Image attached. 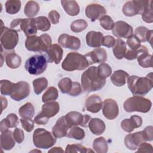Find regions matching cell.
<instances>
[{"instance_id":"obj_1","label":"cell","mask_w":153,"mask_h":153,"mask_svg":"<svg viewBox=\"0 0 153 153\" xmlns=\"http://www.w3.org/2000/svg\"><path fill=\"white\" fill-rule=\"evenodd\" d=\"M81 86L85 92H91L102 89L106 84V79L99 76L97 67L91 66L84 71L81 78Z\"/></svg>"},{"instance_id":"obj_2","label":"cell","mask_w":153,"mask_h":153,"mask_svg":"<svg viewBox=\"0 0 153 153\" xmlns=\"http://www.w3.org/2000/svg\"><path fill=\"white\" fill-rule=\"evenodd\" d=\"M127 85L133 95L140 96L145 95L152 88V74L149 73L145 77L136 75L129 76L127 79Z\"/></svg>"},{"instance_id":"obj_3","label":"cell","mask_w":153,"mask_h":153,"mask_svg":"<svg viewBox=\"0 0 153 153\" xmlns=\"http://www.w3.org/2000/svg\"><path fill=\"white\" fill-rule=\"evenodd\" d=\"M89 63L84 56L76 52L68 53L62 63V68L66 71H82L89 66Z\"/></svg>"},{"instance_id":"obj_4","label":"cell","mask_w":153,"mask_h":153,"mask_svg":"<svg viewBox=\"0 0 153 153\" xmlns=\"http://www.w3.org/2000/svg\"><path fill=\"white\" fill-rule=\"evenodd\" d=\"M50 36L43 33L39 36L33 35L27 37L25 41V47L28 51L43 52L46 51L52 45Z\"/></svg>"},{"instance_id":"obj_5","label":"cell","mask_w":153,"mask_h":153,"mask_svg":"<svg viewBox=\"0 0 153 153\" xmlns=\"http://www.w3.org/2000/svg\"><path fill=\"white\" fill-rule=\"evenodd\" d=\"M152 106L151 101L140 96H134L128 98L124 103L123 107L127 112H140L146 113L149 112Z\"/></svg>"},{"instance_id":"obj_6","label":"cell","mask_w":153,"mask_h":153,"mask_svg":"<svg viewBox=\"0 0 153 153\" xmlns=\"http://www.w3.org/2000/svg\"><path fill=\"white\" fill-rule=\"evenodd\" d=\"M34 145L39 149H48L56 142V137L51 132L42 128H36L33 133Z\"/></svg>"},{"instance_id":"obj_7","label":"cell","mask_w":153,"mask_h":153,"mask_svg":"<svg viewBox=\"0 0 153 153\" xmlns=\"http://www.w3.org/2000/svg\"><path fill=\"white\" fill-rule=\"evenodd\" d=\"M47 63L45 55L36 54L27 59L25 68L30 74L38 75L45 71L47 67Z\"/></svg>"},{"instance_id":"obj_8","label":"cell","mask_w":153,"mask_h":153,"mask_svg":"<svg viewBox=\"0 0 153 153\" xmlns=\"http://www.w3.org/2000/svg\"><path fill=\"white\" fill-rule=\"evenodd\" d=\"M152 1H129L123 5L122 11L123 14L127 17L142 14L145 10L152 8Z\"/></svg>"},{"instance_id":"obj_9","label":"cell","mask_w":153,"mask_h":153,"mask_svg":"<svg viewBox=\"0 0 153 153\" xmlns=\"http://www.w3.org/2000/svg\"><path fill=\"white\" fill-rule=\"evenodd\" d=\"M1 48L6 50H13L19 42V35L15 29L7 27H1Z\"/></svg>"},{"instance_id":"obj_10","label":"cell","mask_w":153,"mask_h":153,"mask_svg":"<svg viewBox=\"0 0 153 153\" xmlns=\"http://www.w3.org/2000/svg\"><path fill=\"white\" fill-rule=\"evenodd\" d=\"M65 118L71 127L79 125L82 127H87L91 118L88 114L82 115L76 111H71L66 114Z\"/></svg>"},{"instance_id":"obj_11","label":"cell","mask_w":153,"mask_h":153,"mask_svg":"<svg viewBox=\"0 0 153 153\" xmlns=\"http://www.w3.org/2000/svg\"><path fill=\"white\" fill-rule=\"evenodd\" d=\"M29 93V84L26 81H21L14 83L12 92L10 96L12 99L16 101H20L27 97Z\"/></svg>"},{"instance_id":"obj_12","label":"cell","mask_w":153,"mask_h":153,"mask_svg":"<svg viewBox=\"0 0 153 153\" xmlns=\"http://www.w3.org/2000/svg\"><path fill=\"white\" fill-rule=\"evenodd\" d=\"M112 30L113 35L118 38H128L133 33L132 27L127 23L122 20L117 21L114 23Z\"/></svg>"},{"instance_id":"obj_13","label":"cell","mask_w":153,"mask_h":153,"mask_svg":"<svg viewBox=\"0 0 153 153\" xmlns=\"http://www.w3.org/2000/svg\"><path fill=\"white\" fill-rule=\"evenodd\" d=\"M102 112L104 117L110 120L117 118L119 109L117 102L112 99H106L103 102Z\"/></svg>"},{"instance_id":"obj_14","label":"cell","mask_w":153,"mask_h":153,"mask_svg":"<svg viewBox=\"0 0 153 153\" xmlns=\"http://www.w3.org/2000/svg\"><path fill=\"white\" fill-rule=\"evenodd\" d=\"M85 16L94 22L96 20H100L106 14V10L104 7L97 4H91L88 5L85 10Z\"/></svg>"},{"instance_id":"obj_15","label":"cell","mask_w":153,"mask_h":153,"mask_svg":"<svg viewBox=\"0 0 153 153\" xmlns=\"http://www.w3.org/2000/svg\"><path fill=\"white\" fill-rule=\"evenodd\" d=\"M144 142H146V140L143 131L128 134L126 136L124 139L126 146L132 151L137 149L139 145Z\"/></svg>"},{"instance_id":"obj_16","label":"cell","mask_w":153,"mask_h":153,"mask_svg":"<svg viewBox=\"0 0 153 153\" xmlns=\"http://www.w3.org/2000/svg\"><path fill=\"white\" fill-rule=\"evenodd\" d=\"M58 42L63 48L71 50H78L81 46V41L78 38L66 33H63L59 36Z\"/></svg>"},{"instance_id":"obj_17","label":"cell","mask_w":153,"mask_h":153,"mask_svg":"<svg viewBox=\"0 0 153 153\" xmlns=\"http://www.w3.org/2000/svg\"><path fill=\"white\" fill-rule=\"evenodd\" d=\"M84 57L87 60L89 65L94 63H103L107 59L106 51L103 48H96L92 51H90L85 55Z\"/></svg>"},{"instance_id":"obj_18","label":"cell","mask_w":153,"mask_h":153,"mask_svg":"<svg viewBox=\"0 0 153 153\" xmlns=\"http://www.w3.org/2000/svg\"><path fill=\"white\" fill-rule=\"evenodd\" d=\"M71 127L67 123L65 115L60 117L52 128V133L56 138L66 136L69 130Z\"/></svg>"},{"instance_id":"obj_19","label":"cell","mask_w":153,"mask_h":153,"mask_svg":"<svg viewBox=\"0 0 153 153\" xmlns=\"http://www.w3.org/2000/svg\"><path fill=\"white\" fill-rule=\"evenodd\" d=\"M46 58L48 63L54 62L59 64L63 57V50L62 48L57 44H54L45 51Z\"/></svg>"},{"instance_id":"obj_20","label":"cell","mask_w":153,"mask_h":153,"mask_svg":"<svg viewBox=\"0 0 153 153\" xmlns=\"http://www.w3.org/2000/svg\"><path fill=\"white\" fill-rule=\"evenodd\" d=\"M142 122L141 117L134 115L131 116L130 118L123 120L121 123V127L126 132L130 133L135 128L140 127L142 124Z\"/></svg>"},{"instance_id":"obj_21","label":"cell","mask_w":153,"mask_h":153,"mask_svg":"<svg viewBox=\"0 0 153 153\" xmlns=\"http://www.w3.org/2000/svg\"><path fill=\"white\" fill-rule=\"evenodd\" d=\"M19 26L20 30H22L27 37L35 35L37 33L38 29L33 18L22 19Z\"/></svg>"},{"instance_id":"obj_22","label":"cell","mask_w":153,"mask_h":153,"mask_svg":"<svg viewBox=\"0 0 153 153\" xmlns=\"http://www.w3.org/2000/svg\"><path fill=\"white\" fill-rule=\"evenodd\" d=\"M103 102L101 98L96 94H93L87 97L85 102L86 109L91 113L98 112L102 108Z\"/></svg>"},{"instance_id":"obj_23","label":"cell","mask_w":153,"mask_h":153,"mask_svg":"<svg viewBox=\"0 0 153 153\" xmlns=\"http://www.w3.org/2000/svg\"><path fill=\"white\" fill-rule=\"evenodd\" d=\"M59 104L55 101L46 102L42 106V110L40 114L47 118L54 117L59 111Z\"/></svg>"},{"instance_id":"obj_24","label":"cell","mask_w":153,"mask_h":153,"mask_svg":"<svg viewBox=\"0 0 153 153\" xmlns=\"http://www.w3.org/2000/svg\"><path fill=\"white\" fill-rule=\"evenodd\" d=\"M103 37V35L100 32L90 31L86 35V43L90 47L99 48L102 45L101 42Z\"/></svg>"},{"instance_id":"obj_25","label":"cell","mask_w":153,"mask_h":153,"mask_svg":"<svg viewBox=\"0 0 153 153\" xmlns=\"http://www.w3.org/2000/svg\"><path fill=\"white\" fill-rule=\"evenodd\" d=\"M13 133L11 130H7L1 134V148L6 151L11 149L15 145V141Z\"/></svg>"},{"instance_id":"obj_26","label":"cell","mask_w":153,"mask_h":153,"mask_svg":"<svg viewBox=\"0 0 153 153\" xmlns=\"http://www.w3.org/2000/svg\"><path fill=\"white\" fill-rule=\"evenodd\" d=\"M88 126L90 131L95 135L102 134L106 129L105 123L102 120L97 118H91Z\"/></svg>"},{"instance_id":"obj_27","label":"cell","mask_w":153,"mask_h":153,"mask_svg":"<svg viewBox=\"0 0 153 153\" xmlns=\"http://www.w3.org/2000/svg\"><path fill=\"white\" fill-rule=\"evenodd\" d=\"M152 30H149L145 26H139L134 30V35L139 39L140 42L148 41L152 44Z\"/></svg>"},{"instance_id":"obj_28","label":"cell","mask_w":153,"mask_h":153,"mask_svg":"<svg viewBox=\"0 0 153 153\" xmlns=\"http://www.w3.org/2000/svg\"><path fill=\"white\" fill-rule=\"evenodd\" d=\"M61 4L67 14L71 16H75L79 13V5L75 1L62 0Z\"/></svg>"},{"instance_id":"obj_29","label":"cell","mask_w":153,"mask_h":153,"mask_svg":"<svg viewBox=\"0 0 153 153\" xmlns=\"http://www.w3.org/2000/svg\"><path fill=\"white\" fill-rule=\"evenodd\" d=\"M129 75L123 70H117L115 71L111 76V81L115 86L121 87L124 85Z\"/></svg>"},{"instance_id":"obj_30","label":"cell","mask_w":153,"mask_h":153,"mask_svg":"<svg viewBox=\"0 0 153 153\" xmlns=\"http://www.w3.org/2000/svg\"><path fill=\"white\" fill-rule=\"evenodd\" d=\"M112 47L113 54L117 59L124 58L126 53V44L123 39L117 38Z\"/></svg>"},{"instance_id":"obj_31","label":"cell","mask_w":153,"mask_h":153,"mask_svg":"<svg viewBox=\"0 0 153 153\" xmlns=\"http://www.w3.org/2000/svg\"><path fill=\"white\" fill-rule=\"evenodd\" d=\"M5 62L10 68L17 69L22 63V59L20 56L14 52H11L6 55Z\"/></svg>"},{"instance_id":"obj_32","label":"cell","mask_w":153,"mask_h":153,"mask_svg":"<svg viewBox=\"0 0 153 153\" xmlns=\"http://www.w3.org/2000/svg\"><path fill=\"white\" fill-rule=\"evenodd\" d=\"M39 11V5L35 1H29L24 8V13L29 18L35 16Z\"/></svg>"},{"instance_id":"obj_33","label":"cell","mask_w":153,"mask_h":153,"mask_svg":"<svg viewBox=\"0 0 153 153\" xmlns=\"http://www.w3.org/2000/svg\"><path fill=\"white\" fill-rule=\"evenodd\" d=\"M93 148L97 153H106L108 150V142L103 137H97L93 141Z\"/></svg>"},{"instance_id":"obj_34","label":"cell","mask_w":153,"mask_h":153,"mask_svg":"<svg viewBox=\"0 0 153 153\" xmlns=\"http://www.w3.org/2000/svg\"><path fill=\"white\" fill-rule=\"evenodd\" d=\"M19 114L22 118H32L35 114V108L31 103L27 102L19 108Z\"/></svg>"},{"instance_id":"obj_35","label":"cell","mask_w":153,"mask_h":153,"mask_svg":"<svg viewBox=\"0 0 153 153\" xmlns=\"http://www.w3.org/2000/svg\"><path fill=\"white\" fill-rule=\"evenodd\" d=\"M139 65L144 68L152 67V56L148 53V51H145L140 53L137 57Z\"/></svg>"},{"instance_id":"obj_36","label":"cell","mask_w":153,"mask_h":153,"mask_svg":"<svg viewBox=\"0 0 153 153\" xmlns=\"http://www.w3.org/2000/svg\"><path fill=\"white\" fill-rule=\"evenodd\" d=\"M5 11L10 14L17 13L21 8V2L18 0H8L5 2Z\"/></svg>"},{"instance_id":"obj_37","label":"cell","mask_w":153,"mask_h":153,"mask_svg":"<svg viewBox=\"0 0 153 153\" xmlns=\"http://www.w3.org/2000/svg\"><path fill=\"white\" fill-rule=\"evenodd\" d=\"M34 92L36 94H40L48 86V81L44 77L38 78L32 82Z\"/></svg>"},{"instance_id":"obj_38","label":"cell","mask_w":153,"mask_h":153,"mask_svg":"<svg viewBox=\"0 0 153 153\" xmlns=\"http://www.w3.org/2000/svg\"><path fill=\"white\" fill-rule=\"evenodd\" d=\"M59 96L57 89L54 87H50L42 96V102L46 103L56 100Z\"/></svg>"},{"instance_id":"obj_39","label":"cell","mask_w":153,"mask_h":153,"mask_svg":"<svg viewBox=\"0 0 153 153\" xmlns=\"http://www.w3.org/2000/svg\"><path fill=\"white\" fill-rule=\"evenodd\" d=\"M65 152L68 153H88L94 151L80 144H69L66 146Z\"/></svg>"},{"instance_id":"obj_40","label":"cell","mask_w":153,"mask_h":153,"mask_svg":"<svg viewBox=\"0 0 153 153\" xmlns=\"http://www.w3.org/2000/svg\"><path fill=\"white\" fill-rule=\"evenodd\" d=\"M66 136L76 140H82L85 137V132L81 128L77 126H74L70 128Z\"/></svg>"},{"instance_id":"obj_41","label":"cell","mask_w":153,"mask_h":153,"mask_svg":"<svg viewBox=\"0 0 153 153\" xmlns=\"http://www.w3.org/2000/svg\"><path fill=\"white\" fill-rule=\"evenodd\" d=\"M35 24L38 30L45 32L50 29L51 24L48 19L45 16H39L35 18Z\"/></svg>"},{"instance_id":"obj_42","label":"cell","mask_w":153,"mask_h":153,"mask_svg":"<svg viewBox=\"0 0 153 153\" xmlns=\"http://www.w3.org/2000/svg\"><path fill=\"white\" fill-rule=\"evenodd\" d=\"M88 26L87 22L83 19H78L71 24V30L75 33H79L85 30Z\"/></svg>"},{"instance_id":"obj_43","label":"cell","mask_w":153,"mask_h":153,"mask_svg":"<svg viewBox=\"0 0 153 153\" xmlns=\"http://www.w3.org/2000/svg\"><path fill=\"white\" fill-rule=\"evenodd\" d=\"M14 83L7 79H2L0 81V91L2 95H10Z\"/></svg>"},{"instance_id":"obj_44","label":"cell","mask_w":153,"mask_h":153,"mask_svg":"<svg viewBox=\"0 0 153 153\" xmlns=\"http://www.w3.org/2000/svg\"><path fill=\"white\" fill-rule=\"evenodd\" d=\"M97 73L100 78L106 79L112 74L111 67L106 63H102L97 66Z\"/></svg>"},{"instance_id":"obj_45","label":"cell","mask_w":153,"mask_h":153,"mask_svg":"<svg viewBox=\"0 0 153 153\" xmlns=\"http://www.w3.org/2000/svg\"><path fill=\"white\" fill-rule=\"evenodd\" d=\"M73 82L69 78H63L58 83L59 88L62 93H69L72 87Z\"/></svg>"},{"instance_id":"obj_46","label":"cell","mask_w":153,"mask_h":153,"mask_svg":"<svg viewBox=\"0 0 153 153\" xmlns=\"http://www.w3.org/2000/svg\"><path fill=\"white\" fill-rule=\"evenodd\" d=\"M145 51H148L147 48L144 46V45H141L138 49L135 50H128L124 56V58L126 59L127 60H134L135 59H137V57H138V56L143 52Z\"/></svg>"},{"instance_id":"obj_47","label":"cell","mask_w":153,"mask_h":153,"mask_svg":"<svg viewBox=\"0 0 153 153\" xmlns=\"http://www.w3.org/2000/svg\"><path fill=\"white\" fill-rule=\"evenodd\" d=\"M100 25V26L107 30H110L113 29L114 22L112 18L107 15H105L103 16L100 20H99Z\"/></svg>"},{"instance_id":"obj_48","label":"cell","mask_w":153,"mask_h":153,"mask_svg":"<svg viewBox=\"0 0 153 153\" xmlns=\"http://www.w3.org/2000/svg\"><path fill=\"white\" fill-rule=\"evenodd\" d=\"M140 42L139 39L135 35H131L127 39V44L133 50L138 49L141 46Z\"/></svg>"},{"instance_id":"obj_49","label":"cell","mask_w":153,"mask_h":153,"mask_svg":"<svg viewBox=\"0 0 153 153\" xmlns=\"http://www.w3.org/2000/svg\"><path fill=\"white\" fill-rule=\"evenodd\" d=\"M22 127L27 132H30L34 128V121L31 118H21Z\"/></svg>"},{"instance_id":"obj_50","label":"cell","mask_w":153,"mask_h":153,"mask_svg":"<svg viewBox=\"0 0 153 153\" xmlns=\"http://www.w3.org/2000/svg\"><path fill=\"white\" fill-rule=\"evenodd\" d=\"M9 128L16 127L19 124L18 117L15 114H10L5 118Z\"/></svg>"},{"instance_id":"obj_51","label":"cell","mask_w":153,"mask_h":153,"mask_svg":"<svg viewBox=\"0 0 153 153\" xmlns=\"http://www.w3.org/2000/svg\"><path fill=\"white\" fill-rule=\"evenodd\" d=\"M142 19L146 23H151L153 22V11L152 8L145 10L142 13Z\"/></svg>"},{"instance_id":"obj_52","label":"cell","mask_w":153,"mask_h":153,"mask_svg":"<svg viewBox=\"0 0 153 153\" xmlns=\"http://www.w3.org/2000/svg\"><path fill=\"white\" fill-rule=\"evenodd\" d=\"M81 85L79 82H73L72 87L71 91L69 92L68 94L71 96H78L81 93Z\"/></svg>"},{"instance_id":"obj_53","label":"cell","mask_w":153,"mask_h":153,"mask_svg":"<svg viewBox=\"0 0 153 153\" xmlns=\"http://www.w3.org/2000/svg\"><path fill=\"white\" fill-rule=\"evenodd\" d=\"M153 152L152 146L150 143H148L145 142L141 143L137 148L136 152Z\"/></svg>"},{"instance_id":"obj_54","label":"cell","mask_w":153,"mask_h":153,"mask_svg":"<svg viewBox=\"0 0 153 153\" xmlns=\"http://www.w3.org/2000/svg\"><path fill=\"white\" fill-rule=\"evenodd\" d=\"M13 136L16 142L18 143H21L25 139L23 131L19 128H16L13 131Z\"/></svg>"},{"instance_id":"obj_55","label":"cell","mask_w":153,"mask_h":153,"mask_svg":"<svg viewBox=\"0 0 153 153\" xmlns=\"http://www.w3.org/2000/svg\"><path fill=\"white\" fill-rule=\"evenodd\" d=\"M115 42V39L113 36L111 35H106L103 37L101 44L102 45L105 47L110 48L114 46Z\"/></svg>"},{"instance_id":"obj_56","label":"cell","mask_w":153,"mask_h":153,"mask_svg":"<svg viewBox=\"0 0 153 153\" xmlns=\"http://www.w3.org/2000/svg\"><path fill=\"white\" fill-rule=\"evenodd\" d=\"M60 17L59 13L56 10H51L48 13V19L53 25L57 24L59 22Z\"/></svg>"},{"instance_id":"obj_57","label":"cell","mask_w":153,"mask_h":153,"mask_svg":"<svg viewBox=\"0 0 153 153\" xmlns=\"http://www.w3.org/2000/svg\"><path fill=\"white\" fill-rule=\"evenodd\" d=\"M153 127L151 126H147L143 130L146 141H152L153 139Z\"/></svg>"},{"instance_id":"obj_58","label":"cell","mask_w":153,"mask_h":153,"mask_svg":"<svg viewBox=\"0 0 153 153\" xmlns=\"http://www.w3.org/2000/svg\"><path fill=\"white\" fill-rule=\"evenodd\" d=\"M48 118H46L39 113L35 117L34 122L38 125H45L48 123Z\"/></svg>"},{"instance_id":"obj_59","label":"cell","mask_w":153,"mask_h":153,"mask_svg":"<svg viewBox=\"0 0 153 153\" xmlns=\"http://www.w3.org/2000/svg\"><path fill=\"white\" fill-rule=\"evenodd\" d=\"M9 128L8 124L7 123V121L6 120V118H4L0 122V131L1 133H4L6 131H7Z\"/></svg>"},{"instance_id":"obj_60","label":"cell","mask_w":153,"mask_h":153,"mask_svg":"<svg viewBox=\"0 0 153 153\" xmlns=\"http://www.w3.org/2000/svg\"><path fill=\"white\" fill-rule=\"evenodd\" d=\"M1 103H2V111L5 109L7 106V100L5 97H3L2 96H1Z\"/></svg>"},{"instance_id":"obj_61","label":"cell","mask_w":153,"mask_h":153,"mask_svg":"<svg viewBox=\"0 0 153 153\" xmlns=\"http://www.w3.org/2000/svg\"><path fill=\"white\" fill-rule=\"evenodd\" d=\"M64 151L63 150V149L60 147L59 146H56V147H53V148H51V149H50L48 151V152H63Z\"/></svg>"},{"instance_id":"obj_62","label":"cell","mask_w":153,"mask_h":153,"mask_svg":"<svg viewBox=\"0 0 153 153\" xmlns=\"http://www.w3.org/2000/svg\"><path fill=\"white\" fill-rule=\"evenodd\" d=\"M41 152V151L38 150V149H35V150H32L30 151V152Z\"/></svg>"}]
</instances>
